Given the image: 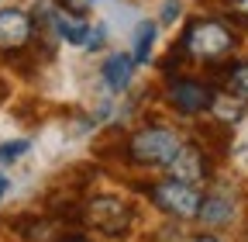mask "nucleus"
Returning a JSON list of instances; mask_svg holds the SVG:
<instances>
[{
  "label": "nucleus",
  "instance_id": "obj_1",
  "mask_svg": "<svg viewBox=\"0 0 248 242\" xmlns=\"http://www.w3.org/2000/svg\"><path fill=\"white\" fill-rule=\"evenodd\" d=\"M179 45L186 49V55H193V59L217 63V59L231 55L234 35L228 32L221 21H203V17H197V21L186 24V32H183V42H179Z\"/></svg>",
  "mask_w": 248,
  "mask_h": 242
},
{
  "label": "nucleus",
  "instance_id": "obj_2",
  "mask_svg": "<svg viewBox=\"0 0 248 242\" xmlns=\"http://www.w3.org/2000/svg\"><path fill=\"white\" fill-rule=\"evenodd\" d=\"M179 135L166 125H152V128H141L128 138V159L138 163V166H166L176 149H179Z\"/></svg>",
  "mask_w": 248,
  "mask_h": 242
},
{
  "label": "nucleus",
  "instance_id": "obj_3",
  "mask_svg": "<svg viewBox=\"0 0 248 242\" xmlns=\"http://www.w3.org/2000/svg\"><path fill=\"white\" fill-rule=\"evenodd\" d=\"M131 207L124 204L121 197H93L83 204V222L93 225L100 235L107 239H121V235H128L131 228Z\"/></svg>",
  "mask_w": 248,
  "mask_h": 242
},
{
  "label": "nucleus",
  "instance_id": "obj_4",
  "mask_svg": "<svg viewBox=\"0 0 248 242\" xmlns=\"http://www.w3.org/2000/svg\"><path fill=\"white\" fill-rule=\"evenodd\" d=\"M152 201L159 204L166 215L186 222V218H197V207H200V190L193 184H183V180H166V184H152L148 187Z\"/></svg>",
  "mask_w": 248,
  "mask_h": 242
},
{
  "label": "nucleus",
  "instance_id": "obj_5",
  "mask_svg": "<svg viewBox=\"0 0 248 242\" xmlns=\"http://www.w3.org/2000/svg\"><path fill=\"white\" fill-rule=\"evenodd\" d=\"M166 101L179 114H200V111H210L214 86L210 83H200V80H190V76H179V80H169Z\"/></svg>",
  "mask_w": 248,
  "mask_h": 242
},
{
  "label": "nucleus",
  "instance_id": "obj_6",
  "mask_svg": "<svg viewBox=\"0 0 248 242\" xmlns=\"http://www.w3.org/2000/svg\"><path fill=\"white\" fill-rule=\"evenodd\" d=\"M172 180H183V184H203V180L210 176V159L207 153L193 142V145H179L176 156L166 163Z\"/></svg>",
  "mask_w": 248,
  "mask_h": 242
},
{
  "label": "nucleus",
  "instance_id": "obj_7",
  "mask_svg": "<svg viewBox=\"0 0 248 242\" xmlns=\"http://www.w3.org/2000/svg\"><path fill=\"white\" fill-rule=\"evenodd\" d=\"M193 138L197 145L203 149L207 156H228L231 153V142H234V132L231 125H224V121H200V125L193 128Z\"/></svg>",
  "mask_w": 248,
  "mask_h": 242
},
{
  "label": "nucleus",
  "instance_id": "obj_8",
  "mask_svg": "<svg viewBox=\"0 0 248 242\" xmlns=\"http://www.w3.org/2000/svg\"><path fill=\"white\" fill-rule=\"evenodd\" d=\"M31 32H35V21H31L24 11H0V45L4 49H17L31 38Z\"/></svg>",
  "mask_w": 248,
  "mask_h": 242
},
{
  "label": "nucleus",
  "instance_id": "obj_9",
  "mask_svg": "<svg viewBox=\"0 0 248 242\" xmlns=\"http://www.w3.org/2000/svg\"><path fill=\"white\" fill-rule=\"evenodd\" d=\"M197 218H200L207 228H224V225H231V218H234V207H231L228 197H200Z\"/></svg>",
  "mask_w": 248,
  "mask_h": 242
},
{
  "label": "nucleus",
  "instance_id": "obj_10",
  "mask_svg": "<svg viewBox=\"0 0 248 242\" xmlns=\"http://www.w3.org/2000/svg\"><path fill=\"white\" fill-rule=\"evenodd\" d=\"M48 24L66 42H73V45H83L86 42V32H90V24L83 21V14H73V11H52V21Z\"/></svg>",
  "mask_w": 248,
  "mask_h": 242
},
{
  "label": "nucleus",
  "instance_id": "obj_11",
  "mask_svg": "<svg viewBox=\"0 0 248 242\" xmlns=\"http://www.w3.org/2000/svg\"><path fill=\"white\" fill-rule=\"evenodd\" d=\"M131 66H135V59L131 55H124V52H114L107 63H104V80L110 90H124L131 83Z\"/></svg>",
  "mask_w": 248,
  "mask_h": 242
},
{
  "label": "nucleus",
  "instance_id": "obj_12",
  "mask_svg": "<svg viewBox=\"0 0 248 242\" xmlns=\"http://www.w3.org/2000/svg\"><path fill=\"white\" fill-rule=\"evenodd\" d=\"M210 111L217 114V121H224V125H231V121H238V118L245 114L241 101H234V97H217V94H214V101H210Z\"/></svg>",
  "mask_w": 248,
  "mask_h": 242
},
{
  "label": "nucleus",
  "instance_id": "obj_13",
  "mask_svg": "<svg viewBox=\"0 0 248 242\" xmlns=\"http://www.w3.org/2000/svg\"><path fill=\"white\" fill-rule=\"evenodd\" d=\"M152 42H155V24L152 21H145L141 28H138V35H135V63H148V52H152Z\"/></svg>",
  "mask_w": 248,
  "mask_h": 242
},
{
  "label": "nucleus",
  "instance_id": "obj_14",
  "mask_svg": "<svg viewBox=\"0 0 248 242\" xmlns=\"http://www.w3.org/2000/svg\"><path fill=\"white\" fill-rule=\"evenodd\" d=\"M228 86L234 90V94H241V97H248V63H231V69H228Z\"/></svg>",
  "mask_w": 248,
  "mask_h": 242
},
{
  "label": "nucleus",
  "instance_id": "obj_15",
  "mask_svg": "<svg viewBox=\"0 0 248 242\" xmlns=\"http://www.w3.org/2000/svg\"><path fill=\"white\" fill-rule=\"evenodd\" d=\"M4 63H11V66H14L17 73H24V76H31V73H35V59H31V55H28L21 45L4 52Z\"/></svg>",
  "mask_w": 248,
  "mask_h": 242
},
{
  "label": "nucleus",
  "instance_id": "obj_16",
  "mask_svg": "<svg viewBox=\"0 0 248 242\" xmlns=\"http://www.w3.org/2000/svg\"><path fill=\"white\" fill-rule=\"evenodd\" d=\"M28 153V142L24 138H17V142H4L0 145V163H14L17 156H24Z\"/></svg>",
  "mask_w": 248,
  "mask_h": 242
},
{
  "label": "nucleus",
  "instance_id": "obj_17",
  "mask_svg": "<svg viewBox=\"0 0 248 242\" xmlns=\"http://www.w3.org/2000/svg\"><path fill=\"white\" fill-rule=\"evenodd\" d=\"M93 4H97V0H59L62 11H73V14H86Z\"/></svg>",
  "mask_w": 248,
  "mask_h": 242
},
{
  "label": "nucleus",
  "instance_id": "obj_18",
  "mask_svg": "<svg viewBox=\"0 0 248 242\" xmlns=\"http://www.w3.org/2000/svg\"><path fill=\"white\" fill-rule=\"evenodd\" d=\"M179 0H166L162 4V24H176V17H179Z\"/></svg>",
  "mask_w": 248,
  "mask_h": 242
},
{
  "label": "nucleus",
  "instance_id": "obj_19",
  "mask_svg": "<svg viewBox=\"0 0 248 242\" xmlns=\"http://www.w3.org/2000/svg\"><path fill=\"white\" fill-rule=\"evenodd\" d=\"M155 242H183V235H179V228H176V225H166V228L155 232Z\"/></svg>",
  "mask_w": 248,
  "mask_h": 242
},
{
  "label": "nucleus",
  "instance_id": "obj_20",
  "mask_svg": "<svg viewBox=\"0 0 248 242\" xmlns=\"http://www.w3.org/2000/svg\"><path fill=\"white\" fill-rule=\"evenodd\" d=\"M231 14H234L241 24H248V0H231Z\"/></svg>",
  "mask_w": 248,
  "mask_h": 242
},
{
  "label": "nucleus",
  "instance_id": "obj_21",
  "mask_svg": "<svg viewBox=\"0 0 248 242\" xmlns=\"http://www.w3.org/2000/svg\"><path fill=\"white\" fill-rule=\"evenodd\" d=\"M7 94H11V86H7V80H4V76H0V104L7 101Z\"/></svg>",
  "mask_w": 248,
  "mask_h": 242
},
{
  "label": "nucleus",
  "instance_id": "obj_22",
  "mask_svg": "<svg viewBox=\"0 0 248 242\" xmlns=\"http://www.w3.org/2000/svg\"><path fill=\"white\" fill-rule=\"evenodd\" d=\"M193 242H217V239H214V235H197Z\"/></svg>",
  "mask_w": 248,
  "mask_h": 242
},
{
  "label": "nucleus",
  "instance_id": "obj_23",
  "mask_svg": "<svg viewBox=\"0 0 248 242\" xmlns=\"http://www.w3.org/2000/svg\"><path fill=\"white\" fill-rule=\"evenodd\" d=\"M4 190H7V180H4V176H0V197H4Z\"/></svg>",
  "mask_w": 248,
  "mask_h": 242
},
{
  "label": "nucleus",
  "instance_id": "obj_24",
  "mask_svg": "<svg viewBox=\"0 0 248 242\" xmlns=\"http://www.w3.org/2000/svg\"><path fill=\"white\" fill-rule=\"evenodd\" d=\"M62 242H86V239H79V235H69V239H62Z\"/></svg>",
  "mask_w": 248,
  "mask_h": 242
}]
</instances>
